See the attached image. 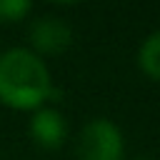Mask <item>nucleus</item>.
Segmentation results:
<instances>
[{
  "mask_svg": "<svg viewBox=\"0 0 160 160\" xmlns=\"http://www.w3.org/2000/svg\"><path fill=\"white\" fill-rule=\"evenodd\" d=\"M32 2L28 0H0V22H20L30 15Z\"/></svg>",
  "mask_w": 160,
  "mask_h": 160,
  "instance_id": "6",
  "label": "nucleus"
},
{
  "mask_svg": "<svg viewBox=\"0 0 160 160\" xmlns=\"http://www.w3.org/2000/svg\"><path fill=\"white\" fill-rule=\"evenodd\" d=\"M55 85L42 58L28 48L0 52V105L18 112H35L52 100Z\"/></svg>",
  "mask_w": 160,
  "mask_h": 160,
  "instance_id": "1",
  "label": "nucleus"
},
{
  "mask_svg": "<svg viewBox=\"0 0 160 160\" xmlns=\"http://www.w3.org/2000/svg\"><path fill=\"white\" fill-rule=\"evenodd\" d=\"M130 160H155V158H148V155H135V158H130Z\"/></svg>",
  "mask_w": 160,
  "mask_h": 160,
  "instance_id": "7",
  "label": "nucleus"
},
{
  "mask_svg": "<svg viewBox=\"0 0 160 160\" xmlns=\"http://www.w3.org/2000/svg\"><path fill=\"white\" fill-rule=\"evenodd\" d=\"M78 160H125V138L122 130L108 118L88 120L75 142Z\"/></svg>",
  "mask_w": 160,
  "mask_h": 160,
  "instance_id": "2",
  "label": "nucleus"
},
{
  "mask_svg": "<svg viewBox=\"0 0 160 160\" xmlns=\"http://www.w3.org/2000/svg\"><path fill=\"white\" fill-rule=\"evenodd\" d=\"M138 68L148 80L160 82V30L150 32L138 48Z\"/></svg>",
  "mask_w": 160,
  "mask_h": 160,
  "instance_id": "5",
  "label": "nucleus"
},
{
  "mask_svg": "<svg viewBox=\"0 0 160 160\" xmlns=\"http://www.w3.org/2000/svg\"><path fill=\"white\" fill-rule=\"evenodd\" d=\"M28 135L42 150H58L68 140V120L58 108H40L28 122Z\"/></svg>",
  "mask_w": 160,
  "mask_h": 160,
  "instance_id": "4",
  "label": "nucleus"
},
{
  "mask_svg": "<svg viewBox=\"0 0 160 160\" xmlns=\"http://www.w3.org/2000/svg\"><path fill=\"white\" fill-rule=\"evenodd\" d=\"M28 42L38 58H58L72 45V28L58 15H40L28 28Z\"/></svg>",
  "mask_w": 160,
  "mask_h": 160,
  "instance_id": "3",
  "label": "nucleus"
}]
</instances>
